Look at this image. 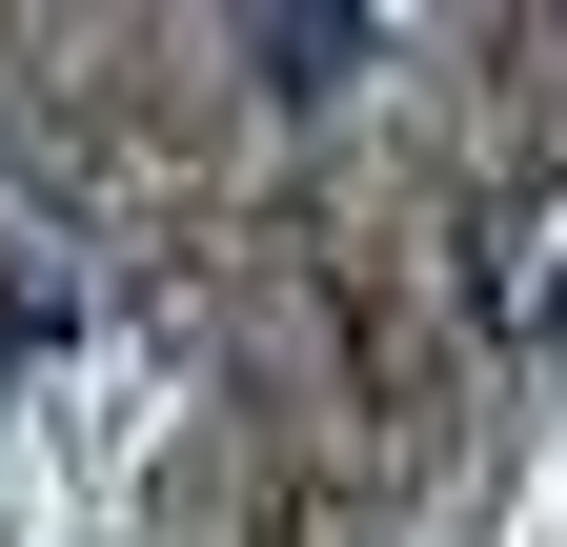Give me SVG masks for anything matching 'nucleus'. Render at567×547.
<instances>
[{
    "mask_svg": "<svg viewBox=\"0 0 567 547\" xmlns=\"http://www.w3.org/2000/svg\"><path fill=\"white\" fill-rule=\"evenodd\" d=\"M244 61H264L284 102H324V82H365V61H385V21H244Z\"/></svg>",
    "mask_w": 567,
    "mask_h": 547,
    "instance_id": "f03ea898",
    "label": "nucleus"
},
{
    "mask_svg": "<svg viewBox=\"0 0 567 547\" xmlns=\"http://www.w3.org/2000/svg\"><path fill=\"white\" fill-rule=\"evenodd\" d=\"M446 305L507 365H567V163H486L446 203Z\"/></svg>",
    "mask_w": 567,
    "mask_h": 547,
    "instance_id": "f257e3e1",
    "label": "nucleus"
},
{
    "mask_svg": "<svg viewBox=\"0 0 567 547\" xmlns=\"http://www.w3.org/2000/svg\"><path fill=\"white\" fill-rule=\"evenodd\" d=\"M82 324V264H0V345H61Z\"/></svg>",
    "mask_w": 567,
    "mask_h": 547,
    "instance_id": "7ed1b4c3",
    "label": "nucleus"
}]
</instances>
